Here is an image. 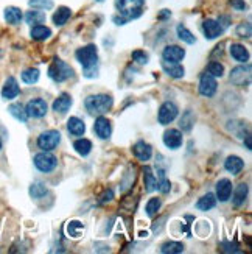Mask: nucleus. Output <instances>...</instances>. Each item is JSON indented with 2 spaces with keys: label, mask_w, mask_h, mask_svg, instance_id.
<instances>
[{
  "label": "nucleus",
  "mask_w": 252,
  "mask_h": 254,
  "mask_svg": "<svg viewBox=\"0 0 252 254\" xmlns=\"http://www.w3.org/2000/svg\"><path fill=\"white\" fill-rule=\"evenodd\" d=\"M20 94L19 83L14 76H8L3 87H2V97L5 100H14V98Z\"/></svg>",
  "instance_id": "nucleus-13"
},
{
  "label": "nucleus",
  "mask_w": 252,
  "mask_h": 254,
  "mask_svg": "<svg viewBox=\"0 0 252 254\" xmlns=\"http://www.w3.org/2000/svg\"><path fill=\"white\" fill-rule=\"evenodd\" d=\"M72 16V9L67 8V6H61L58 8V11H54L53 14V24L56 27H62L67 24V20L70 19Z\"/></svg>",
  "instance_id": "nucleus-23"
},
{
  "label": "nucleus",
  "mask_w": 252,
  "mask_h": 254,
  "mask_svg": "<svg viewBox=\"0 0 252 254\" xmlns=\"http://www.w3.org/2000/svg\"><path fill=\"white\" fill-rule=\"evenodd\" d=\"M84 233V223L78 222V220H72V222L67 223V234L72 239H78L81 237Z\"/></svg>",
  "instance_id": "nucleus-32"
},
{
  "label": "nucleus",
  "mask_w": 252,
  "mask_h": 254,
  "mask_svg": "<svg viewBox=\"0 0 252 254\" xmlns=\"http://www.w3.org/2000/svg\"><path fill=\"white\" fill-rule=\"evenodd\" d=\"M231 81L235 86L245 87L251 83V65H238V67L232 69L231 72Z\"/></svg>",
  "instance_id": "nucleus-8"
},
{
  "label": "nucleus",
  "mask_w": 252,
  "mask_h": 254,
  "mask_svg": "<svg viewBox=\"0 0 252 254\" xmlns=\"http://www.w3.org/2000/svg\"><path fill=\"white\" fill-rule=\"evenodd\" d=\"M94 131H95V134L106 140L111 137V132H112V127H111V122L103 117V116H98V119L95 120V124H94Z\"/></svg>",
  "instance_id": "nucleus-12"
},
{
  "label": "nucleus",
  "mask_w": 252,
  "mask_h": 254,
  "mask_svg": "<svg viewBox=\"0 0 252 254\" xmlns=\"http://www.w3.org/2000/svg\"><path fill=\"white\" fill-rule=\"evenodd\" d=\"M73 148H75L76 153L81 154V156H87V154H89V153L92 151V142H91L89 139L81 137V139H78V140H75Z\"/></svg>",
  "instance_id": "nucleus-31"
},
{
  "label": "nucleus",
  "mask_w": 252,
  "mask_h": 254,
  "mask_svg": "<svg viewBox=\"0 0 252 254\" xmlns=\"http://www.w3.org/2000/svg\"><path fill=\"white\" fill-rule=\"evenodd\" d=\"M232 195V183L229 180H220L216 184V200H220L221 203L227 201Z\"/></svg>",
  "instance_id": "nucleus-17"
},
{
  "label": "nucleus",
  "mask_w": 252,
  "mask_h": 254,
  "mask_svg": "<svg viewBox=\"0 0 252 254\" xmlns=\"http://www.w3.org/2000/svg\"><path fill=\"white\" fill-rule=\"evenodd\" d=\"M144 183H145V190L147 192L156 190V187H157V178L154 176V173H152L151 167H145V170H144Z\"/></svg>",
  "instance_id": "nucleus-30"
},
{
  "label": "nucleus",
  "mask_w": 252,
  "mask_h": 254,
  "mask_svg": "<svg viewBox=\"0 0 252 254\" xmlns=\"http://www.w3.org/2000/svg\"><path fill=\"white\" fill-rule=\"evenodd\" d=\"M3 16H5V20L8 22V24H11V25H19L20 22H22V19H24L22 9L17 8V6H8V8H5Z\"/></svg>",
  "instance_id": "nucleus-20"
},
{
  "label": "nucleus",
  "mask_w": 252,
  "mask_h": 254,
  "mask_svg": "<svg viewBox=\"0 0 252 254\" xmlns=\"http://www.w3.org/2000/svg\"><path fill=\"white\" fill-rule=\"evenodd\" d=\"M163 143L171 148V150H178L182 145V132L179 129H167L163 132Z\"/></svg>",
  "instance_id": "nucleus-14"
},
{
  "label": "nucleus",
  "mask_w": 252,
  "mask_h": 254,
  "mask_svg": "<svg viewBox=\"0 0 252 254\" xmlns=\"http://www.w3.org/2000/svg\"><path fill=\"white\" fill-rule=\"evenodd\" d=\"M207 73H210L212 76H215V78H218V76L221 78L224 75V65L218 61H210L209 65H207Z\"/></svg>",
  "instance_id": "nucleus-39"
},
{
  "label": "nucleus",
  "mask_w": 252,
  "mask_h": 254,
  "mask_svg": "<svg viewBox=\"0 0 252 254\" xmlns=\"http://www.w3.org/2000/svg\"><path fill=\"white\" fill-rule=\"evenodd\" d=\"M178 113H179V109H178L176 105H174L173 102H165V103L160 106L159 114H157L159 124L160 125H168V124H171L173 120L178 117Z\"/></svg>",
  "instance_id": "nucleus-9"
},
{
  "label": "nucleus",
  "mask_w": 252,
  "mask_h": 254,
  "mask_svg": "<svg viewBox=\"0 0 252 254\" xmlns=\"http://www.w3.org/2000/svg\"><path fill=\"white\" fill-rule=\"evenodd\" d=\"M133 153H134V156H136L139 161L147 162V161H150L151 156H152V148H151L150 143H147V142H144V140H140V142H137L136 145L133 147Z\"/></svg>",
  "instance_id": "nucleus-16"
},
{
  "label": "nucleus",
  "mask_w": 252,
  "mask_h": 254,
  "mask_svg": "<svg viewBox=\"0 0 252 254\" xmlns=\"http://www.w3.org/2000/svg\"><path fill=\"white\" fill-rule=\"evenodd\" d=\"M30 195L31 198H35V200H41V198H44L47 195V187L44 183L41 181H36V183H33L30 186Z\"/></svg>",
  "instance_id": "nucleus-33"
},
{
  "label": "nucleus",
  "mask_w": 252,
  "mask_h": 254,
  "mask_svg": "<svg viewBox=\"0 0 252 254\" xmlns=\"http://www.w3.org/2000/svg\"><path fill=\"white\" fill-rule=\"evenodd\" d=\"M246 196H248V184H238L235 192H234V196H232L234 206L235 207L243 206L245 201H246Z\"/></svg>",
  "instance_id": "nucleus-27"
},
{
  "label": "nucleus",
  "mask_w": 252,
  "mask_h": 254,
  "mask_svg": "<svg viewBox=\"0 0 252 254\" xmlns=\"http://www.w3.org/2000/svg\"><path fill=\"white\" fill-rule=\"evenodd\" d=\"M162 69L171 78H182L185 70L179 63H170V61H162Z\"/></svg>",
  "instance_id": "nucleus-19"
},
{
  "label": "nucleus",
  "mask_w": 252,
  "mask_h": 254,
  "mask_svg": "<svg viewBox=\"0 0 252 254\" xmlns=\"http://www.w3.org/2000/svg\"><path fill=\"white\" fill-rule=\"evenodd\" d=\"M193 125H195V116H193V113L192 111H185L182 114L181 120H179L181 129L182 131H190L193 128Z\"/></svg>",
  "instance_id": "nucleus-36"
},
{
  "label": "nucleus",
  "mask_w": 252,
  "mask_h": 254,
  "mask_svg": "<svg viewBox=\"0 0 252 254\" xmlns=\"http://www.w3.org/2000/svg\"><path fill=\"white\" fill-rule=\"evenodd\" d=\"M216 206V196L213 193H207L204 195L202 198H200L198 203H196V207L200 209V211L205 212V211H210Z\"/></svg>",
  "instance_id": "nucleus-28"
},
{
  "label": "nucleus",
  "mask_w": 252,
  "mask_h": 254,
  "mask_svg": "<svg viewBox=\"0 0 252 254\" xmlns=\"http://www.w3.org/2000/svg\"><path fill=\"white\" fill-rule=\"evenodd\" d=\"M176 33H178V38L182 42H185V44H190V46H192V44L196 42V38L193 36V33L187 27H185V25H182V24L176 27Z\"/></svg>",
  "instance_id": "nucleus-34"
},
{
  "label": "nucleus",
  "mask_w": 252,
  "mask_h": 254,
  "mask_svg": "<svg viewBox=\"0 0 252 254\" xmlns=\"http://www.w3.org/2000/svg\"><path fill=\"white\" fill-rule=\"evenodd\" d=\"M73 100H72V97L69 94H61L56 100L53 102L51 108H53V111L54 113H59V114H65L70 109Z\"/></svg>",
  "instance_id": "nucleus-18"
},
{
  "label": "nucleus",
  "mask_w": 252,
  "mask_h": 254,
  "mask_svg": "<svg viewBox=\"0 0 252 254\" xmlns=\"http://www.w3.org/2000/svg\"><path fill=\"white\" fill-rule=\"evenodd\" d=\"M162 58H163V61L181 63L185 58V50L182 47H179V46H168V47L163 49Z\"/></svg>",
  "instance_id": "nucleus-15"
},
{
  "label": "nucleus",
  "mask_w": 252,
  "mask_h": 254,
  "mask_svg": "<svg viewBox=\"0 0 252 254\" xmlns=\"http://www.w3.org/2000/svg\"><path fill=\"white\" fill-rule=\"evenodd\" d=\"M114 22H115L117 25H125L126 22H128V19H125L123 16H120V17H118V16H115V17H114Z\"/></svg>",
  "instance_id": "nucleus-45"
},
{
  "label": "nucleus",
  "mask_w": 252,
  "mask_h": 254,
  "mask_svg": "<svg viewBox=\"0 0 252 254\" xmlns=\"http://www.w3.org/2000/svg\"><path fill=\"white\" fill-rule=\"evenodd\" d=\"M168 16H171V13H170V11L168 9H162V13H160V19H163V17H168Z\"/></svg>",
  "instance_id": "nucleus-47"
},
{
  "label": "nucleus",
  "mask_w": 252,
  "mask_h": 254,
  "mask_svg": "<svg viewBox=\"0 0 252 254\" xmlns=\"http://www.w3.org/2000/svg\"><path fill=\"white\" fill-rule=\"evenodd\" d=\"M49 76L54 83L67 81L69 78H72V76H73V69L67 63H64L62 60L54 58L53 63L50 64V67H49Z\"/></svg>",
  "instance_id": "nucleus-4"
},
{
  "label": "nucleus",
  "mask_w": 252,
  "mask_h": 254,
  "mask_svg": "<svg viewBox=\"0 0 252 254\" xmlns=\"http://www.w3.org/2000/svg\"><path fill=\"white\" fill-rule=\"evenodd\" d=\"M59 142H61V132L56 129H49L44 131L38 137V147L42 151H51L59 145Z\"/></svg>",
  "instance_id": "nucleus-5"
},
{
  "label": "nucleus",
  "mask_w": 252,
  "mask_h": 254,
  "mask_svg": "<svg viewBox=\"0 0 252 254\" xmlns=\"http://www.w3.org/2000/svg\"><path fill=\"white\" fill-rule=\"evenodd\" d=\"M38 80H39V70L38 69H27V70H24L22 72V81L24 83H27V84H35V83H38Z\"/></svg>",
  "instance_id": "nucleus-38"
},
{
  "label": "nucleus",
  "mask_w": 252,
  "mask_h": 254,
  "mask_svg": "<svg viewBox=\"0 0 252 254\" xmlns=\"http://www.w3.org/2000/svg\"><path fill=\"white\" fill-rule=\"evenodd\" d=\"M30 36L31 39L35 41H46L51 36V30L46 25H33L31 27V31H30Z\"/></svg>",
  "instance_id": "nucleus-25"
},
{
  "label": "nucleus",
  "mask_w": 252,
  "mask_h": 254,
  "mask_svg": "<svg viewBox=\"0 0 252 254\" xmlns=\"http://www.w3.org/2000/svg\"><path fill=\"white\" fill-rule=\"evenodd\" d=\"M8 111H9V114L13 116L16 120H19V122H22V124H25L27 120H28V116H27V111H25V106L22 105V103H13V105H9Z\"/></svg>",
  "instance_id": "nucleus-26"
},
{
  "label": "nucleus",
  "mask_w": 252,
  "mask_h": 254,
  "mask_svg": "<svg viewBox=\"0 0 252 254\" xmlns=\"http://www.w3.org/2000/svg\"><path fill=\"white\" fill-rule=\"evenodd\" d=\"M75 57H76V61L83 65L86 78H94V76H97L98 50L94 44H89V46L78 49L75 53Z\"/></svg>",
  "instance_id": "nucleus-1"
},
{
  "label": "nucleus",
  "mask_w": 252,
  "mask_h": 254,
  "mask_svg": "<svg viewBox=\"0 0 252 254\" xmlns=\"http://www.w3.org/2000/svg\"><path fill=\"white\" fill-rule=\"evenodd\" d=\"M237 35L240 38H251V24L246 22V24H240L237 27Z\"/></svg>",
  "instance_id": "nucleus-41"
},
{
  "label": "nucleus",
  "mask_w": 252,
  "mask_h": 254,
  "mask_svg": "<svg viewBox=\"0 0 252 254\" xmlns=\"http://www.w3.org/2000/svg\"><path fill=\"white\" fill-rule=\"evenodd\" d=\"M0 150H2V139H0Z\"/></svg>",
  "instance_id": "nucleus-48"
},
{
  "label": "nucleus",
  "mask_w": 252,
  "mask_h": 254,
  "mask_svg": "<svg viewBox=\"0 0 252 254\" xmlns=\"http://www.w3.org/2000/svg\"><path fill=\"white\" fill-rule=\"evenodd\" d=\"M131 57H133V60H134L137 64H147V63H148V55H147L145 52H142V50H134Z\"/></svg>",
  "instance_id": "nucleus-42"
},
{
  "label": "nucleus",
  "mask_w": 252,
  "mask_h": 254,
  "mask_svg": "<svg viewBox=\"0 0 252 254\" xmlns=\"http://www.w3.org/2000/svg\"><path fill=\"white\" fill-rule=\"evenodd\" d=\"M95 2H100L101 3V2H104V0H95Z\"/></svg>",
  "instance_id": "nucleus-49"
},
{
  "label": "nucleus",
  "mask_w": 252,
  "mask_h": 254,
  "mask_svg": "<svg viewBox=\"0 0 252 254\" xmlns=\"http://www.w3.org/2000/svg\"><path fill=\"white\" fill-rule=\"evenodd\" d=\"M224 169L229 172V173H232V175H238L240 172H242L245 169V162L242 158H238V156H229L224 162Z\"/></svg>",
  "instance_id": "nucleus-21"
},
{
  "label": "nucleus",
  "mask_w": 252,
  "mask_h": 254,
  "mask_svg": "<svg viewBox=\"0 0 252 254\" xmlns=\"http://www.w3.org/2000/svg\"><path fill=\"white\" fill-rule=\"evenodd\" d=\"M162 206V201H160V198H151V200L147 203V207H145V211H147V215L148 217H156L157 212H159V209Z\"/></svg>",
  "instance_id": "nucleus-37"
},
{
  "label": "nucleus",
  "mask_w": 252,
  "mask_h": 254,
  "mask_svg": "<svg viewBox=\"0 0 252 254\" xmlns=\"http://www.w3.org/2000/svg\"><path fill=\"white\" fill-rule=\"evenodd\" d=\"M229 3L232 5V8L238 9V11H245L248 9V5L245 3V0H229Z\"/></svg>",
  "instance_id": "nucleus-43"
},
{
  "label": "nucleus",
  "mask_w": 252,
  "mask_h": 254,
  "mask_svg": "<svg viewBox=\"0 0 252 254\" xmlns=\"http://www.w3.org/2000/svg\"><path fill=\"white\" fill-rule=\"evenodd\" d=\"M67 131L72 136H83L86 132V125L81 119L78 117H70L67 120Z\"/></svg>",
  "instance_id": "nucleus-22"
},
{
  "label": "nucleus",
  "mask_w": 252,
  "mask_h": 254,
  "mask_svg": "<svg viewBox=\"0 0 252 254\" xmlns=\"http://www.w3.org/2000/svg\"><path fill=\"white\" fill-rule=\"evenodd\" d=\"M224 28L221 27V24L218 20H213V19H207L204 20L202 24V33L207 39H216L223 35Z\"/></svg>",
  "instance_id": "nucleus-11"
},
{
  "label": "nucleus",
  "mask_w": 252,
  "mask_h": 254,
  "mask_svg": "<svg viewBox=\"0 0 252 254\" xmlns=\"http://www.w3.org/2000/svg\"><path fill=\"white\" fill-rule=\"evenodd\" d=\"M25 22L28 25H41L46 22V13H42V11H36V9H31V11H27L25 14Z\"/></svg>",
  "instance_id": "nucleus-29"
},
{
  "label": "nucleus",
  "mask_w": 252,
  "mask_h": 254,
  "mask_svg": "<svg viewBox=\"0 0 252 254\" xmlns=\"http://www.w3.org/2000/svg\"><path fill=\"white\" fill-rule=\"evenodd\" d=\"M35 165L36 169L42 173H50L56 169L58 165V159L53 156L51 153L49 151H42V153H38L35 156Z\"/></svg>",
  "instance_id": "nucleus-6"
},
{
  "label": "nucleus",
  "mask_w": 252,
  "mask_h": 254,
  "mask_svg": "<svg viewBox=\"0 0 252 254\" xmlns=\"http://www.w3.org/2000/svg\"><path fill=\"white\" fill-rule=\"evenodd\" d=\"M115 8L120 16L133 20L142 16L145 8V0H115Z\"/></svg>",
  "instance_id": "nucleus-3"
},
{
  "label": "nucleus",
  "mask_w": 252,
  "mask_h": 254,
  "mask_svg": "<svg viewBox=\"0 0 252 254\" xmlns=\"http://www.w3.org/2000/svg\"><path fill=\"white\" fill-rule=\"evenodd\" d=\"M245 143H246V148L248 150L252 148V145H251V134H249V132H246V136H245Z\"/></svg>",
  "instance_id": "nucleus-46"
},
{
  "label": "nucleus",
  "mask_w": 252,
  "mask_h": 254,
  "mask_svg": "<svg viewBox=\"0 0 252 254\" xmlns=\"http://www.w3.org/2000/svg\"><path fill=\"white\" fill-rule=\"evenodd\" d=\"M112 196H114V192H112V190H109V192H106V193L103 195V198H101V203H106V201H111V200H112Z\"/></svg>",
  "instance_id": "nucleus-44"
},
{
  "label": "nucleus",
  "mask_w": 252,
  "mask_h": 254,
  "mask_svg": "<svg viewBox=\"0 0 252 254\" xmlns=\"http://www.w3.org/2000/svg\"><path fill=\"white\" fill-rule=\"evenodd\" d=\"M160 251L163 254H178L184 251V245L181 242H165V244L160 247Z\"/></svg>",
  "instance_id": "nucleus-35"
},
{
  "label": "nucleus",
  "mask_w": 252,
  "mask_h": 254,
  "mask_svg": "<svg viewBox=\"0 0 252 254\" xmlns=\"http://www.w3.org/2000/svg\"><path fill=\"white\" fill-rule=\"evenodd\" d=\"M47 102L44 100V98H33L30 100L25 106V111H27V116L28 117H33V119H41L47 114Z\"/></svg>",
  "instance_id": "nucleus-7"
},
{
  "label": "nucleus",
  "mask_w": 252,
  "mask_h": 254,
  "mask_svg": "<svg viewBox=\"0 0 252 254\" xmlns=\"http://www.w3.org/2000/svg\"><path fill=\"white\" fill-rule=\"evenodd\" d=\"M229 50H231V55L235 61H238V63H248L249 61V52L245 46H242V44H232Z\"/></svg>",
  "instance_id": "nucleus-24"
},
{
  "label": "nucleus",
  "mask_w": 252,
  "mask_h": 254,
  "mask_svg": "<svg viewBox=\"0 0 252 254\" xmlns=\"http://www.w3.org/2000/svg\"><path fill=\"white\" fill-rule=\"evenodd\" d=\"M28 5L33 8H38V9H51L53 0H30Z\"/></svg>",
  "instance_id": "nucleus-40"
},
{
  "label": "nucleus",
  "mask_w": 252,
  "mask_h": 254,
  "mask_svg": "<svg viewBox=\"0 0 252 254\" xmlns=\"http://www.w3.org/2000/svg\"><path fill=\"white\" fill-rule=\"evenodd\" d=\"M216 80L210 73H202L200 80V94L204 97H213L216 92Z\"/></svg>",
  "instance_id": "nucleus-10"
},
{
  "label": "nucleus",
  "mask_w": 252,
  "mask_h": 254,
  "mask_svg": "<svg viewBox=\"0 0 252 254\" xmlns=\"http://www.w3.org/2000/svg\"><path fill=\"white\" fill-rule=\"evenodd\" d=\"M114 105V100L111 95L98 94V95H89L84 100V106L92 116H104L107 111H111Z\"/></svg>",
  "instance_id": "nucleus-2"
}]
</instances>
